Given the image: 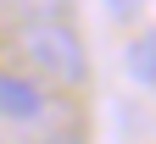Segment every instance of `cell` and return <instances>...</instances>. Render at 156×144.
<instances>
[{
	"mask_svg": "<svg viewBox=\"0 0 156 144\" xmlns=\"http://www.w3.org/2000/svg\"><path fill=\"white\" fill-rule=\"evenodd\" d=\"M17 50L28 55L34 72H45L62 89H84L89 83V50H84V39H78L73 22H23Z\"/></svg>",
	"mask_w": 156,
	"mask_h": 144,
	"instance_id": "1",
	"label": "cell"
},
{
	"mask_svg": "<svg viewBox=\"0 0 156 144\" xmlns=\"http://www.w3.org/2000/svg\"><path fill=\"white\" fill-rule=\"evenodd\" d=\"M39 116H45V83L28 72H0V122L34 128Z\"/></svg>",
	"mask_w": 156,
	"mask_h": 144,
	"instance_id": "2",
	"label": "cell"
},
{
	"mask_svg": "<svg viewBox=\"0 0 156 144\" xmlns=\"http://www.w3.org/2000/svg\"><path fill=\"white\" fill-rule=\"evenodd\" d=\"M123 67H128V78H134L140 89H156V28H145V33H134V39H128Z\"/></svg>",
	"mask_w": 156,
	"mask_h": 144,
	"instance_id": "3",
	"label": "cell"
},
{
	"mask_svg": "<svg viewBox=\"0 0 156 144\" xmlns=\"http://www.w3.org/2000/svg\"><path fill=\"white\" fill-rule=\"evenodd\" d=\"M11 11L23 17V22H67L73 0H11Z\"/></svg>",
	"mask_w": 156,
	"mask_h": 144,
	"instance_id": "4",
	"label": "cell"
},
{
	"mask_svg": "<svg viewBox=\"0 0 156 144\" xmlns=\"http://www.w3.org/2000/svg\"><path fill=\"white\" fill-rule=\"evenodd\" d=\"M140 6H145V0H106V11H112V17H134Z\"/></svg>",
	"mask_w": 156,
	"mask_h": 144,
	"instance_id": "5",
	"label": "cell"
},
{
	"mask_svg": "<svg viewBox=\"0 0 156 144\" xmlns=\"http://www.w3.org/2000/svg\"><path fill=\"white\" fill-rule=\"evenodd\" d=\"M45 144H84V139H45Z\"/></svg>",
	"mask_w": 156,
	"mask_h": 144,
	"instance_id": "6",
	"label": "cell"
}]
</instances>
